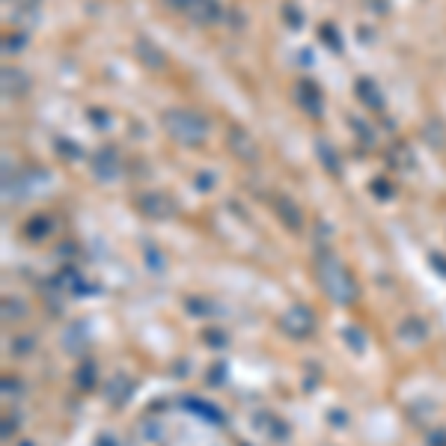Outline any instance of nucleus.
<instances>
[{"instance_id":"412c9836","label":"nucleus","mask_w":446,"mask_h":446,"mask_svg":"<svg viewBox=\"0 0 446 446\" xmlns=\"http://www.w3.org/2000/svg\"><path fill=\"white\" fill-rule=\"evenodd\" d=\"M24 42H27V39H24V36H15V39H12V36H9V39L4 42V48H6V51H9V48H12V51H18V48H21Z\"/></svg>"},{"instance_id":"6e6552de","label":"nucleus","mask_w":446,"mask_h":446,"mask_svg":"<svg viewBox=\"0 0 446 446\" xmlns=\"http://www.w3.org/2000/svg\"><path fill=\"white\" fill-rule=\"evenodd\" d=\"M274 212H277V217L283 220V227L286 229H292V232H297L304 227V215H301V208H297V203L292 200V196H286V194H277L274 196Z\"/></svg>"},{"instance_id":"7ed1b4c3","label":"nucleus","mask_w":446,"mask_h":446,"mask_svg":"<svg viewBox=\"0 0 446 446\" xmlns=\"http://www.w3.org/2000/svg\"><path fill=\"white\" fill-rule=\"evenodd\" d=\"M227 146L229 152L244 161V164H259V158H262V152H259V143L250 137V131L241 128V126H232L227 131Z\"/></svg>"},{"instance_id":"f257e3e1","label":"nucleus","mask_w":446,"mask_h":446,"mask_svg":"<svg viewBox=\"0 0 446 446\" xmlns=\"http://www.w3.org/2000/svg\"><path fill=\"white\" fill-rule=\"evenodd\" d=\"M161 128L182 146H203L208 137V119L191 107H167L161 114Z\"/></svg>"},{"instance_id":"f3484780","label":"nucleus","mask_w":446,"mask_h":446,"mask_svg":"<svg viewBox=\"0 0 446 446\" xmlns=\"http://www.w3.org/2000/svg\"><path fill=\"white\" fill-rule=\"evenodd\" d=\"M354 122V131H357V137H360L363 143H372L375 140V134H372V128L366 126V122H360V119H351Z\"/></svg>"},{"instance_id":"2eb2a0df","label":"nucleus","mask_w":446,"mask_h":446,"mask_svg":"<svg viewBox=\"0 0 446 446\" xmlns=\"http://www.w3.org/2000/svg\"><path fill=\"white\" fill-rule=\"evenodd\" d=\"M57 155H63L66 161H78V158H83L81 146H78V143H72V140H66V137H60V140H57Z\"/></svg>"},{"instance_id":"dca6fc26","label":"nucleus","mask_w":446,"mask_h":446,"mask_svg":"<svg viewBox=\"0 0 446 446\" xmlns=\"http://www.w3.org/2000/svg\"><path fill=\"white\" fill-rule=\"evenodd\" d=\"M283 21H286L289 24V27H301V24H304V12L301 9H297V6H292V4H286V6H283Z\"/></svg>"},{"instance_id":"f03ea898","label":"nucleus","mask_w":446,"mask_h":446,"mask_svg":"<svg viewBox=\"0 0 446 446\" xmlns=\"http://www.w3.org/2000/svg\"><path fill=\"white\" fill-rule=\"evenodd\" d=\"M318 280H321V286H325V292L333 297V301H339V304L354 301V286H351L349 274H345L342 262L333 253L318 256Z\"/></svg>"},{"instance_id":"20e7f679","label":"nucleus","mask_w":446,"mask_h":446,"mask_svg":"<svg viewBox=\"0 0 446 446\" xmlns=\"http://www.w3.org/2000/svg\"><path fill=\"white\" fill-rule=\"evenodd\" d=\"M90 167H93V176L98 182H114L122 173V158H119V152L114 146H102L98 152H93Z\"/></svg>"},{"instance_id":"f8f14e48","label":"nucleus","mask_w":446,"mask_h":446,"mask_svg":"<svg viewBox=\"0 0 446 446\" xmlns=\"http://www.w3.org/2000/svg\"><path fill=\"white\" fill-rule=\"evenodd\" d=\"M316 158L330 176H339V152L327 140H316Z\"/></svg>"},{"instance_id":"39448f33","label":"nucleus","mask_w":446,"mask_h":446,"mask_svg":"<svg viewBox=\"0 0 446 446\" xmlns=\"http://www.w3.org/2000/svg\"><path fill=\"white\" fill-rule=\"evenodd\" d=\"M295 98H297V104H301L304 114H309V116H321V114H325V95H321L316 81H309V78L297 81Z\"/></svg>"},{"instance_id":"1a4fd4ad","label":"nucleus","mask_w":446,"mask_h":446,"mask_svg":"<svg viewBox=\"0 0 446 446\" xmlns=\"http://www.w3.org/2000/svg\"><path fill=\"white\" fill-rule=\"evenodd\" d=\"M134 54H137V60L146 66V69H164L167 66V57H164V51L149 39V36H137V42H134Z\"/></svg>"},{"instance_id":"423d86ee","label":"nucleus","mask_w":446,"mask_h":446,"mask_svg":"<svg viewBox=\"0 0 446 446\" xmlns=\"http://www.w3.org/2000/svg\"><path fill=\"white\" fill-rule=\"evenodd\" d=\"M134 205H137L146 217H155V220H167V217H173V212H176L170 196L167 194H158V191L140 194L137 200H134Z\"/></svg>"},{"instance_id":"0eeeda50","label":"nucleus","mask_w":446,"mask_h":446,"mask_svg":"<svg viewBox=\"0 0 446 446\" xmlns=\"http://www.w3.org/2000/svg\"><path fill=\"white\" fill-rule=\"evenodd\" d=\"M182 15H188L194 24H205L208 27V24H217L223 18V6L217 0H188Z\"/></svg>"},{"instance_id":"aec40b11","label":"nucleus","mask_w":446,"mask_h":446,"mask_svg":"<svg viewBox=\"0 0 446 446\" xmlns=\"http://www.w3.org/2000/svg\"><path fill=\"white\" fill-rule=\"evenodd\" d=\"M372 191H375L378 196H384V200H387V196L393 194V188H387V184H384L381 179H378V182H372Z\"/></svg>"},{"instance_id":"4be33fe9","label":"nucleus","mask_w":446,"mask_h":446,"mask_svg":"<svg viewBox=\"0 0 446 446\" xmlns=\"http://www.w3.org/2000/svg\"><path fill=\"white\" fill-rule=\"evenodd\" d=\"M27 4H36V0H27Z\"/></svg>"},{"instance_id":"a211bd4d","label":"nucleus","mask_w":446,"mask_h":446,"mask_svg":"<svg viewBox=\"0 0 446 446\" xmlns=\"http://www.w3.org/2000/svg\"><path fill=\"white\" fill-rule=\"evenodd\" d=\"M215 184V179H212V173H200V179H196V188L200 191H208Z\"/></svg>"},{"instance_id":"9d476101","label":"nucleus","mask_w":446,"mask_h":446,"mask_svg":"<svg viewBox=\"0 0 446 446\" xmlns=\"http://www.w3.org/2000/svg\"><path fill=\"white\" fill-rule=\"evenodd\" d=\"M354 93H357V98L369 107V110H384V93L378 90V83L372 81V78H357V83H354Z\"/></svg>"},{"instance_id":"ddd939ff","label":"nucleus","mask_w":446,"mask_h":446,"mask_svg":"<svg viewBox=\"0 0 446 446\" xmlns=\"http://www.w3.org/2000/svg\"><path fill=\"white\" fill-rule=\"evenodd\" d=\"M387 161L393 164V170H411L414 167V155H411V149H407L405 143H396L390 146V155Z\"/></svg>"},{"instance_id":"9b49d317","label":"nucleus","mask_w":446,"mask_h":446,"mask_svg":"<svg viewBox=\"0 0 446 446\" xmlns=\"http://www.w3.org/2000/svg\"><path fill=\"white\" fill-rule=\"evenodd\" d=\"M30 90V78L21 69H4V93L6 95H24Z\"/></svg>"},{"instance_id":"6ab92c4d","label":"nucleus","mask_w":446,"mask_h":446,"mask_svg":"<svg viewBox=\"0 0 446 446\" xmlns=\"http://www.w3.org/2000/svg\"><path fill=\"white\" fill-rule=\"evenodd\" d=\"M369 9L375 15H387V0H369Z\"/></svg>"},{"instance_id":"4468645a","label":"nucleus","mask_w":446,"mask_h":446,"mask_svg":"<svg viewBox=\"0 0 446 446\" xmlns=\"http://www.w3.org/2000/svg\"><path fill=\"white\" fill-rule=\"evenodd\" d=\"M318 39L325 42L327 48H333V51H342V39H339V33H337L333 24H321V27H318Z\"/></svg>"}]
</instances>
